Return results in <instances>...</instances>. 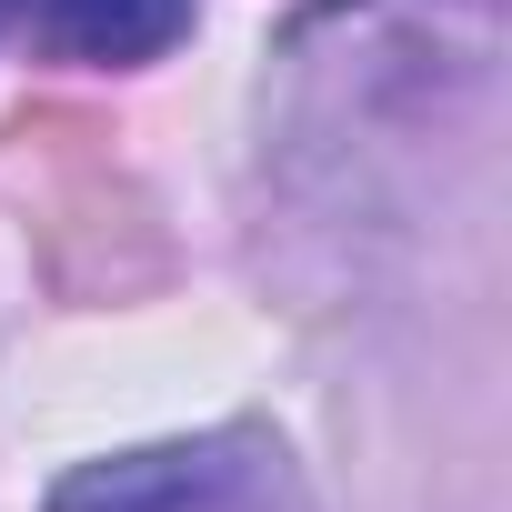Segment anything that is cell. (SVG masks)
<instances>
[{"instance_id":"cell-1","label":"cell","mask_w":512,"mask_h":512,"mask_svg":"<svg viewBox=\"0 0 512 512\" xmlns=\"http://www.w3.org/2000/svg\"><path fill=\"white\" fill-rule=\"evenodd\" d=\"M61 512H251V492H241L221 462H191V452H141V462L81 472V482L61 492Z\"/></svg>"},{"instance_id":"cell-2","label":"cell","mask_w":512,"mask_h":512,"mask_svg":"<svg viewBox=\"0 0 512 512\" xmlns=\"http://www.w3.org/2000/svg\"><path fill=\"white\" fill-rule=\"evenodd\" d=\"M21 11L81 61H151L191 31V0H21Z\"/></svg>"}]
</instances>
